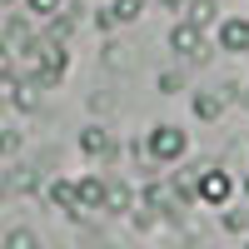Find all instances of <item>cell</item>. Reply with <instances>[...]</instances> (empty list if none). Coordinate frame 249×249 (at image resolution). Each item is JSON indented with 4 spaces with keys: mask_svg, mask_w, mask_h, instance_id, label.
I'll return each mask as SVG.
<instances>
[{
    "mask_svg": "<svg viewBox=\"0 0 249 249\" xmlns=\"http://www.w3.org/2000/svg\"><path fill=\"white\" fill-rule=\"evenodd\" d=\"M144 150H150L160 164H175V160H184V150H190V135H184L179 124H150Z\"/></svg>",
    "mask_w": 249,
    "mask_h": 249,
    "instance_id": "obj_1",
    "label": "cell"
},
{
    "mask_svg": "<svg viewBox=\"0 0 249 249\" xmlns=\"http://www.w3.org/2000/svg\"><path fill=\"white\" fill-rule=\"evenodd\" d=\"M230 175L224 170H214V164H199L195 170V199H204L210 204V210H224V204H230Z\"/></svg>",
    "mask_w": 249,
    "mask_h": 249,
    "instance_id": "obj_2",
    "label": "cell"
},
{
    "mask_svg": "<svg viewBox=\"0 0 249 249\" xmlns=\"http://www.w3.org/2000/svg\"><path fill=\"white\" fill-rule=\"evenodd\" d=\"M170 50H175V55H184V60L204 55V30H199V25H190V20H179V25L170 30Z\"/></svg>",
    "mask_w": 249,
    "mask_h": 249,
    "instance_id": "obj_3",
    "label": "cell"
},
{
    "mask_svg": "<svg viewBox=\"0 0 249 249\" xmlns=\"http://www.w3.org/2000/svg\"><path fill=\"white\" fill-rule=\"evenodd\" d=\"M80 155L85 160H110L115 155V140H110L105 124H85V130H80Z\"/></svg>",
    "mask_w": 249,
    "mask_h": 249,
    "instance_id": "obj_4",
    "label": "cell"
},
{
    "mask_svg": "<svg viewBox=\"0 0 249 249\" xmlns=\"http://www.w3.org/2000/svg\"><path fill=\"white\" fill-rule=\"evenodd\" d=\"M30 40H35V35H30V25H25L20 15H10L5 25H0V50H5V55H25Z\"/></svg>",
    "mask_w": 249,
    "mask_h": 249,
    "instance_id": "obj_5",
    "label": "cell"
},
{
    "mask_svg": "<svg viewBox=\"0 0 249 249\" xmlns=\"http://www.w3.org/2000/svg\"><path fill=\"white\" fill-rule=\"evenodd\" d=\"M0 179H5V195H40V170L35 164H15Z\"/></svg>",
    "mask_w": 249,
    "mask_h": 249,
    "instance_id": "obj_6",
    "label": "cell"
},
{
    "mask_svg": "<svg viewBox=\"0 0 249 249\" xmlns=\"http://www.w3.org/2000/svg\"><path fill=\"white\" fill-rule=\"evenodd\" d=\"M219 50H249V20L244 15H230V20H219Z\"/></svg>",
    "mask_w": 249,
    "mask_h": 249,
    "instance_id": "obj_7",
    "label": "cell"
},
{
    "mask_svg": "<svg viewBox=\"0 0 249 249\" xmlns=\"http://www.w3.org/2000/svg\"><path fill=\"white\" fill-rule=\"evenodd\" d=\"M100 204H105V179H95V175L75 179V210L85 214V210H100Z\"/></svg>",
    "mask_w": 249,
    "mask_h": 249,
    "instance_id": "obj_8",
    "label": "cell"
},
{
    "mask_svg": "<svg viewBox=\"0 0 249 249\" xmlns=\"http://www.w3.org/2000/svg\"><path fill=\"white\" fill-rule=\"evenodd\" d=\"M40 195H45L55 210H65V214L80 219V210H75V179H50V184H40Z\"/></svg>",
    "mask_w": 249,
    "mask_h": 249,
    "instance_id": "obj_9",
    "label": "cell"
},
{
    "mask_svg": "<svg viewBox=\"0 0 249 249\" xmlns=\"http://www.w3.org/2000/svg\"><path fill=\"white\" fill-rule=\"evenodd\" d=\"M140 10H144V0H110V5L100 10L95 20H100V25H130Z\"/></svg>",
    "mask_w": 249,
    "mask_h": 249,
    "instance_id": "obj_10",
    "label": "cell"
},
{
    "mask_svg": "<svg viewBox=\"0 0 249 249\" xmlns=\"http://www.w3.org/2000/svg\"><path fill=\"white\" fill-rule=\"evenodd\" d=\"M10 100H15V110H25V115H35L40 110V85H35V80H10Z\"/></svg>",
    "mask_w": 249,
    "mask_h": 249,
    "instance_id": "obj_11",
    "label": "cell"
},
{
    "mask_svg": "<svg viewBox=\"0 0 249 249\" xmlns=\"http://www.w3.org/2000/svg\"><path fill=\"white\" fill-rule=\"evenodd\" d=\"M100 210H110V214H130V210H135V195H130V184L110 179V184H105V204H100Z\"/></svg>",
    "mask_w": 249,
    "mask_h": 249,
    "instance_id": "obj_12",
    "label": "cell"
},
{
    "mask_svg": "<svg viewBox=\"0 0 249 249\" xmlns=\"http://www.w3.org/2000/svg\"><path fill=\"white\" fill-rule=\"evenodd\" d=\"M195 115H199V120H219V115H224V95L199 90V95H195Z\"/></svg>",
    "mask_w": 249,
    "mask_h": 249,
    "instance_id": "obj_13",
    "label": "cell"
},
{
    "mask_svg": "<svg viewBox=\"0 0 249 249\" xmlns=\"http://www.w3.org/2000/svg\"><path fill=\"white\" fill-rule=\"evenodd\" d=\"M0 249H45V244H40L35 230H10V234H0Z\"/></svg>",
    "mask_w": 249,
    "mask_h": 249,
    "instance_id": "obj_14",
    "label": "cell"
},
{
    "mask_svg": "<svg viewBox=\"0 0 249 249\" xmlns=\"http://www.w3.org/2000/svg\"><path fill=\"white\" fill-rule=\"evenodd\" d=\"M224 230H230V234H244V230H249V199H244V210H230V214H224Z\"/></svg>",
    "mask_w": 249,
    "mask_h": 249,
    "instance_id": "obj_15",
    "label": "cell"
},
{
    "mask_svg": "<svg viewBox=\"0 0 249 249\" xmlns=\"http://www.w3.org/2000/svg\"><path fill=\"white\" fill-rule=\"evenodd\" d=\"M30 5V15H45V20H55L60 10H65V0H25Z\"/></svg>",
    "mask_w": 249,
    "mask_h": 249,
    "instance_id": "obj_16",
    "label": "cell"
},
{
    "mask_svg": "<svg viewBox=\"0 0 249 249\" xmlns=\"http://www.w3.org/2000/svg\"><path fill=\"white\" fill-rule=\"evenodd\" d=\"M179 85H184V75H179V70H164V75H160V95H175Z\"/></svg>",
    "mask_w": 249,
    "mask_h": 249,
    "instance_id": "obj_17",
    "label": "cell"
},
{
    "mask_svg": "<svg viewBox=\"0 0 249 249\" xmlns=\"http://www.w3.org/2000/svg\"><path fill=\"white\" fill-rule=\"evenodd\" d=\"M0 155H5V160L20 155V135H15V130H0Z\"/></svg>",
    "mask_w": 249,
    "mask_h": 249,
    "instance_id": "obj_18",
    "label": "cell"
},
{
    "mask_svg": "<svg viewBox=\"0 0 249 249\" xmlns=\"http://www.w3.org/2000/svg\"><path fill=\"white\" fill-rule=\"evenodd\" d=\"M195 0H164V10H190Z\"/></svg>",
    "mask_w": 249,
    "mask_h": 249,
    "instance_id": "obj_19",
    "label": "cell"
},
{
    "mask_svg": "<svg viewBox=\"0 0 249 249\" xmlns=\"http://www.w3.org/2000/svg\"><path fill=\"white\" fill-rule=\"evenodd\" d=\"M5 85H10V75H5V65H0V90H5Z\"/></svg>",
    "mask_w": 249,
    "mask_h": 249,
    "instance_id": "obj_20",
    "label": "cell"
},
{
    "mask_svg": "<svg viewBox=\"0 0 249 249\" xmlns=\"http://www.w3.org/2000/svg\"><path fill=\"white\" fill-rule=\"evenodd\" d=\"M239 190H244V199H249V175H244V184H239Z\"/></svg>",
    "mask_w": 249,
    "mask_h": 249,
    "instance_id": "obj_21",
    "label": "cell"
},
{
    "mask_svg": "<svg viewBox=\"0 0 249 249\" xmlns=\"http://www.w3.org/2000/svg\"><path fill=\"white\" fill-rule=\"evenodd\" d=\"M0 199H5V179H0Z\"/></svg>",
    "mask_w": 249,
    "mask_h": 249,
    "instance_id": "obj_22",
    "label": "cell"
}]
</instances>
